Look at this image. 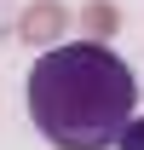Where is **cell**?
I'll return each instance as SVG.
<instances>
[{"mask_svg": "<svg viewBox=\"0 0 144 150\" xmlns=\"http://www.w3.org/2000/svg\"><path fill=\"white\" fill-rule=\"evenodd\" d=\"M23 98L52 150H115L138 115V75L98 40H64L35 58Z\"/></svg>", "mask_w": 144, "mask_h": 150, "instance_id": "6da1fadb", "label": "cell"}, {"mask_svg": "<svg viewBox=\"0 0 144 150\" xmlns=\"http://www.w3.org/2000/svg\"><path fill=\"white\" fill-rule=\"evenodd\" d=\"M115 150H144V115H133V121H127V133L115 139Z\"/></svg>", "mask_w": 144, "mask_h": 150, "instance_id": "7a4b0ae2", "label": "cell"}]
</instances>
